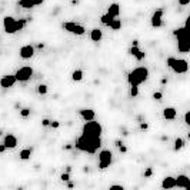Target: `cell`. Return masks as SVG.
Segmentation results:
<instances>
[{
    "label": "cell",
    "instance_id": "6da1fadb",
    "mask_svg": "<svg viewBox=\"0 0 190 190\" xmlns=\"http://www.w3.org/2000/svg\"><path fill=\"white\" fill-rule=\"evenodd\" d=\"M102 146V139L100 137H94V136H87V134H81L76 140V149L86 153H96Z\"/></svg>",
    "mask_w": 190,
    "mask_h": 190
},
{
    "label": "cell",
    "instance_id": "7a4b0ae2",
    "mask_svg": "<svg viewBox=\"0 0 190 190\" xmlns=\"http://www.w3.org/2000/svg\"><path fill=\"white\" fill-rule=\"evenodd\" d=\"M149 77V69L147 67H136L127 75V81L130 86H139L145 83Z\"/></svg>",
    "mask_w": 190,
    "mask_h": 190
},
{
    "label": "cell",
    "instance_id": "3957f363",
    "mask_svg": "<svg viewBox=\"0 0 190 190\" xmlns=\"http://www.w3.org/2000/svg\"><path fill=\"white\" fill-rule=\"evenodd\" d=\"M173 35L177 39V49L180 53H189L190 50V41H189V33L186 30V27H180L176 29L173 32Z\"/></svg>",
    "mask_w": 190,
    "mask_h": 190
},
{
    "label": "cell",
    "instance_id": "277c9868",
    "mask_svg": "<svg viewBox=\"0 0 190 190\" xmlns=\"http://www.w3.org/2000/svg\"><path fill=\"white\" fill-rule=\"evenodd\" d=\"M102 133H103V126L99 121H94V119L86 121L84 126H83V129H81V134H87V136L100 137Z\"/></svg>",
    "mask_w": 190,
    "mask_h": 190
},
{
    "label": "cell",
    "instance_id": "5b68a950",
    "mask_svg": "<svg viewBox=\"0 0 190 190\" xmlns=\"http://www.w3.org/2000/svg\"><path fill=\"white\" fill-rule=\"evenodd\" d=\"M166 64L174 72V73H186L187 69H189V64H187V60L185 59H174V57H167L166 60Z\"/></svg>",
    "mask_w": 190,
    "mask_h": 190
},
{
    "label": "cell",
    "instance_id": "8992f818",
    "mask_svg": "<svg viewBox=\"0 0 190 190\" xmlns=\"http://www.w3.org/2000/svg\"><path fill=\"white\" fill-rule=\"evenodd\" d=\"M112 159H113V154H112L110 150H102L99 153V169L100 170H106L110 166Z\"/></svg>",
    "mask_w": 190,
    "mask_h": 190
},
{
    "label": "cell",
    "instance_id": "52a82bcc",
    "mask_svg": "<svg viewBox=\"0 0 190 190\" xmlns=\"http://www.w3.org/2000/svg\"><path fill=\"white\" fill-rule=\"evenodd\" d=\"M62 27H63L66 32L73 33V35H76V36H81V35H84V32H86L84 26L77 24V23H73V22H66V23L62 24Z\"/></svg>",
    "mask_w": 190,
    "mask_h": 190
},
{
    "label": "cell",
    "instance_id": "ba28073f",
    "mask_svg": "<svg viewBox=\"0 0 190 190\" xmlns=\"http://www.w3.org/2000/svg\"><path fill=\"white\" fill-rule=\"evenodd\" d=\"M14 76H16V80L24 83V81L30 80V77L33 76V69L30 66H23L14 73Z\"/></svg>",
    "mask_w": 190,
    "mask_h": 190
},
{
    "label": "cell",
    "instance_id": "9c48e42d",
    "mask_svg": "<svg viewBox=\"0 0 190 190\" xmlns=\"http://www.w3.org/2000/svg\"><path fill=\"white\" fill-rule=\"evenodd\" d=\"M3 26H4V32L9 35H14L16 32H19L17 29V20L13 19L12 16H6L3 19Z\"/></svg>",
    "mask_w": 190,
    "mask_h": 190
},
{
    "label": "cell",
    "instance_id": "30bf717a",
    "mask_svg": "<svg viewBox=\"0 0 190 190\" xmlns=\"http://www.w3.org/2000/svg\"><path fill=\"white\" fill-rule=\"evenodd\" d=\"M19 54L22 59H32L35 56V47L32 44H26V46H22L20 50H19Z\"/></svg>",
    "mask_w": 190,
    "mask_h": 190
},
{
    "label": "cell",
    "instance_id": "8fae6325",
    "mask_svg": "<svg viewBox=\"0 0 190 190\" xmlns=\"http://www.w3.org/2000/svg\"><path fill=\"white\" fill-rule=\"evenodd\" d=\"M16 76L14 75H6L0 79V87L3 89H9V87H13L14 83H16Z\"/></svg>",
    "mask_w": 190,
    "mask_h": 190
},
{
    "label": "cell",
    "instance_id": "7c38bea8",
    "mask_svg": "<svg viewBox=\"0 0 190 190\" xmlns=\"http://www.w3.org/2000/svg\"><path fill=\"white\" fill-rule=\"evenodd\" d=\"M162 17H163V10H162V9H157V10L152 14V19H150V23H152L153 27H160V26L163 24Z\"/></svg>",
    "mask_w": 190,
    "mask_h": 190
},
{
    "label": "cell",
    "instance_id": "4fadbf2b",
    "mask_svg": "<svg viewBox=\"0 0 190 190\" xmlns=\"http://www.w3.org/2000/svg\"><path fill=\"white\" fill-rule=\"evenodd\" d=\"M3 145L6 146V149H14L17 146V137L14 134H6L4 140H3Z\"/></svg>",
    "mask_w": 190,
    "mask_h": 190
},
{
    "label": "cell",
    "instance_id": "5bb4252c",
    "mask_svg": "<svg viewBox=\"0 0 190 190\" xmlns=\"http://www.w3.org/2000/svg\"><path fill=\"white\" fill-rule=\"evenodd\" d=\"M129 53L137 60V62H142L145 57H146V53L145 52H142L140 49H139V46H132L130 47V50H129Z\"/></svg>",
    "mask_w": 190,
    "mask_h": 190
},
{
    "label": "cell",
    "instance_id": "9a60e30c",
    "mask_svg": "<svg viewBox=\"0 0 190 190\" xmlns=\"http://www.w3.org/2000/svg\"><path fill=\"white\" fill-rule=\"evenodd\" d=\"M189 177L186 174H179L176 177V187H182V189H189Z\"/></svg>",
    "mask_w": 190,
    "mask_h": 190
},
{
    "label": "cell",
    "instance_id": "2e32d148",
    "mask_svg": "<svg viewBox=\"0 0 190 190\" xmlns=\"http://www.w3.org/2000/svg\"><path fill=\"white\" fill-rule=\"evenodd\" d=\"M79 114H80V117L84 120V121H89V120H93L94 119V110L93 109H80L79 110Z\"/></svg>",
    "mask_w": 190,
    "mask_h": 190
},
{
    "label": "cell",
    "instance_id": "e0dca14e",
    "mask_svg": "<svg viewBox=\"0 0 190 190\" xmlns=\"http://www.w3.org/2000/svg\"><path fill=\"white\" fill-rule=\"evenodd\" d=\"M44 0H19V6H22L23 9H33L35 6L41 4Z\"/></svg>",
    "mask_w": 190,
    "mask_h": 190
},
{
    "label": "cell",
    "instance_id": "ac0fdd59",
    "mask_svg": "<svg viewBox=\"0 0 190 190\" xmlns=\"http://www.w3.org/2000/svg\"><path fill=\"white\" fill-rule=\"evenodd\" d=\"M162 187L163 189H173V187H176V179L172 177V176L164 177L163 182H162Z\"/></svg>",
    "mask_w": 190,
    "mask_h": 190
},
{
    "label": "cell",
    "instance_id": "d6986e66",
    "mask_svg": "<svg viewBox=\"0 0 190 190\" xmlns=\"http://www.w3.org/2000/svg\"><path fill=\"white\" fill-rule=\"evenodd\" d=\"M176 109L174 107H166L164 110H163V117L164 119H167V120H174L176 119Z\"/></svg>",
    "mask_w": 190,
    "mask_h": 190
},
{
    "label": "cell",
    "instance_id": "ffe728a7",
    "mask_svg": "<svg viewBox=\"0 0 190 190\" xmlns=\"http://www.w3.org/2000/svg\"><path fill=\"white\" fill-rule=\"evenodd\" d=\"M107 13L112 16V17H117L120 14V4L119 3H112L107 9Z\"/></svg>",
    "mask_w": 190,
    "mask_h": 190
},
{
    "label": "cell",
    "instance_id": "44dd1931",
    "mask_svg": "<svg viewBox=\"0 0 190 190\" xmlns=\"http://www.w3.org/2000/svg\"><path fill=\"white\" fill-rule=\"evenodd\" d=\"M102 37H103V33H102V30H100L99 27L92 29V32H90V39H92L93 41H100Z\"/></svg>",
    "mask_w": 190,
    "mask_h": 190
},
{
    "label": "cell",
    "instance_id": "7402d4cb",
    "mask_svg": "<svg viewBox=\"0 0 190 190\" xmlns=\"http://www.w3.org/2000/svg\"><path fill=\"white\" fill-rule=\"evenodd\" d=\"M109 27L112 29V30H120V27H121V20L120 19H113L112 22H110V24H109Z\"/></svg>",
    "mask_w": 190,
    "mask_h": 190
},
{
    "label": "cell",
    "instance_id": "603a6c76",
    "mask_svg": "<svg viewBox=\"0 0 190 190\" xmlns=\"http://www.w3.org/2000/svg\"><path fill=\"white\" fill-rule=\"evenodd\" d=\"M185 147V140L182 139V137H177L176 140H174V152H179V150H182Z\"/></svg>",
    "mask_w": 190,
    "mask_h": 190
},
{
    "label": "cell",
    "instance_id": "cb8c5ba5",
    "mask_svg": "<svg viewBox=\"0 0 190 190\" xmlns=\"http://www.w3.org/2000/svg\"><path fill=\"white\" fill-rule=\"evenodd\" d=\"M72 80H73V81H80V80H83V70L76 69V70L72 73Z\"/></svg>",
    "mask_w": 190,
    "mask_h": 190
},
{
    "label": "cell",
    "instance_id": "d4e9b609",
    "mask_svg": "<svg viewBox=\"0 0 190 190\" xmlns=\"http://www.w3.org/2000/svg\"><path fill=\"white\" fill-rule=\"evenodd\" d=\"M30 156H32V149H23L22 152L19 153V157L22 160H29Z\"/></svg>",
    "mask_w": 190,
    "mask_h": 190
},
{
    "label": "cell",
    "instance_id": "484cf974",
    "mask_svg": "<svg viewBox=\"0 0 190 190\" xmlns=\"http://www.w3.org/2000/svg\"><path fill=\"white\" fill-rule=\"evenodd\" d=\"M113 19H114V17H112V16H110L109 13H106V14H103V16L100 17V22H102L103 24H106V26H109V24H110V22H112Z\"/></svg>",
    "mask_w": 190,
    "mask_h": 190
},
{
    "label": "cell",
    "instance_id": "4316f807",
    "mask_svg": "<svg viewBox=\"0 0 190 190\" xmlns=\"http://www.w3.org/2000/svg\"><path fill=\"white\" fill-rule=\"evenodd\" d=\"M47 92H49V87H47L46 84H39L37 86V93L39 94H47Z\"/></svg>",
    "mask_w": 190,
    "mask_h": 190
},
{
    "label": "cell",
    "instance_id": "83f0119b",
    "mask_svg": "<svg viewBox=\"0 0 190 190\" xmlns=\"http://www.w3.org/2000/svg\"><path fill=\"white\" fill-rule=\"evenodd\" d=\"M130 96L137 97L139 96V86H130Z\"/></svg>",
    "mask_w": 190,
    "mask_h": 190
},
{
    "label": "cell",
    "instance_id": "f1b7e54d",
    "mask_svg": "<svg viewBox=\"0 0 190 190\" xmlns=\"http://www.w3.org/2000/svg\"><path fill=\"white\" fill-rule=\"evenodd\" d=\"M20 116H22V117H29V116H30V109H27V107L20 109Z\"/></svg>",
    "mask_w": 190,
    "mask_h": 190
},
{
    "label": "cell",
    "instance_id": "f546056e",
    "mask_svg": "<svg viewBox=\"0 0 190 190\" xmlns=\"http://www.w3.org/2000/svg\"><path fill=\"white\" fill-rule=\"evenodd\" d=\"M60 180H62V182H69V180H70V174H69L67 172L62 173V174H60Z\"/></svg>",
    "mask_w": 190,
    "mask_h": 190
},
{
    "label": "cell",
    "instance_id": "4dcf8cb0",
    "mask_svg": "<svg viewBox=\"0 0 190 190\" xmlns=\"http://www.w3.org/2000/svg\"><path fill=\"white\" fill-rule=\"evenodd\" d=\"M153 99L154 100H162L163 99V93L162 92H154L153 93Z\"/></svg>",
    "mask_w": 190,
    "mask_h": 190
},
{
    "label": "cell",
    "instance_id": "1f68e13d",
    "mask_svg": "<svg viewBox=\"0 0 190 190\" xmlns=\"http://www.w3.org/2000/svg\"><path fill=\"white\" fill-rule=\"evenodd\" d=\"M152 174H153V170H152V167H147V169L145 170V173H143V176H145V177H150Z\"/></svg>",
    "mask_w": 190,
    "mask_h": 190
},
{
    "label": "cell",
    "instance_id": "d6a6232c",
    "mask_svg": "<svg viewBox=\"0 0 190 190\" xmlns=\"http://www.w3.org/2000/svg\"><path fill=\"white\" fill-rule=\"evenodd\" d=\"M50 126H52L53 129H57V127L60 126V123H59L57 120H50Z\"/></svg>",
    "mask_w": 190,
    "mask_h": 190
},
{
    "label": "cell",
    "instance_id": "836d02e7",
    "mask_svg": "<svg viewBox=\"0 0 190 190\" xmlns=\"http://www.w3.org/2000/svg\"><path fill=\"white\" fill-rule=\"evenodd\" d=\"M185 123L189 126L190 124V113L189 112H186V114H185Z\"/></svg>",
    "mask_w": 190,
    "mask_h": 190
},
{
    "label": "cell",
    "instance_id": "e575fe53",
    "mask_svg": "<svg viewBox=\"0 0 190 190\" xmlns=\"http://www.w3.org/2000/svg\"><path fill=\"white\" fill-rule=\"evenodd\" d=\"M114 189L123 190V189H124V186H121V185H112V186H110V190H114Z\"/></svg>",
    "mask_w": 190,
    "mask_h": 190
},
{
    "label": "cell",
    "instance_id": "d590c367",
    "mask_svg": "<svg viewBox=\"0 0 190 190\" xmlns=\"http://www.w3.org/2000/svg\"><path fill=\"white\" fill-rule=\"evenodd\" d=\"M41 126H44V127L50 126V120H49V119H43V120H41Z\"/></svg>",
    "mask_w": 190,
    "mask_h": 190
},
{
    "label": "cell",
    "instance_id": "8d00e7d4",
    "mask_svg": "<svg viewBox=\"0 0 190 190\" xmlns=\"http://www.w3.org/2000/svg\"><path fill=\"white\" fill-rule=\"evenodd\" d=\"M147 129H149V124L145 123V121H142L140 123V130H147Z\"/></svg>",
    "mask_w": 190,
    "mask_h": 190
},
{
    "label": "cell",
    "instance_id": "74e56055",
    "mask_svg": "<svg viewBox=\"0 0 190 190\" xmlns=\"http://www.w3.org/2000/svg\"><path fill=\"white\" fill-rule=\"evenodd\" d=\"M119 150H120V153H126L127 152V147L124 145H121V146H119Z\"/></svg>",
    "mask_w": 190,
    "mask_h": 190
},
{
    "label": "cell",
    "instance_id": "f35d334b",
    "mask_svg": "<svg viewBox=\"0 0 190 190\" xmlns=\"http://www.w3.org/2000/svg\"><path fill=\"white\" fill-rule=\"evenodd\" d=\"M190 3V0H179V4H182V6H187Z\"/></svg>",
    "mask_w": 190,
    "mask_h": 190
},
{
    "label": "cell",
    "instance_id": "ab89813d",
    "mask_svg": "<svg viewBox=\"0 0 190 190\" xmlns=\"http://www.w3.org/2000/svg\"><path fill=\"white\" fill-rule=\"evenodd\" d=\"M3 152H6V146L1 143V145H0V153H3Z\"/></svg>",
    "mask_w": 190,
    "mask_h": 190
},
{
    "label": "cell",
    "instance_id": "60d3db41",
    "mask_svg": "<svg viewBox=\"0 0 190 190\" xmlns=\"http://www.w3.org/2000/svg\"><path fill=\"white\" fill-rule=\"evenodd\" d=\"M114 143H116V146H117V147H119V146H121V145H123V142H121V140H116V142H114Z\"/></svg>",
    "mask_w": 190,
    "mask_h": 190
},
{
    "label": "cell",
    "instance_id": "b9f144b4",
    "mask_svg": "<svg viewBox=\"0 0 190 190\" xmlns=\"http://www.w3.org/2000/svg\"><path fill=\"white\" fill-rule=\"evenodd\" d=\"M132 46H139V40H133L132 41Z\"/></svg>",
    "mask_w": 190,
    "mask_h": 190
},
{
    "label": "cell",
    "instance_id": "7bdbcfd3",
    "mask_svg": "<svg viewBox=\"0 0 190 190\" xmlns=\"http://www.w3.org/2000/svg\"><path fill=\"white\" fill-rule=\"evenodd\" d=\"M64 149H66V150H70V149H72V145H66Z\"/></svg>",
    "mask_w": 190,
    "mask_h": 190
},
{
    "label": "cell",
    "instance_id": "ee69618b",
    "mask_svg": "<svg viewBox=\"0 0 190 190\" xmlns=\"http://www.w3.org/2000/svg\"><path fill=\"white\" fill-rule=\"evenodd\" d=\"M66 172L70 173V172H72V166H67V167H66Z\"/></svg>",
    "mask_w": 190,
    "mask_h": 190
},
{
    "label": "cell",
    "instance_id": "f6af8a7d",
    "mask_svg": "<svg viewBox=\"0 0 190 190\" xmlns=\"http://www.w3.org/2000/svg\"><path fill=\"white\" fill-rule=\"evenodd\" d=\"M166 83H167V79H166V77H164V79H162V84H166Z\"/></svg>",
    "mask_w": 190,
    "mask_h": 190
},
{
    "label": "cell",
    "instance_id": "bcb514c9",
    "mask_svg": "<svg viewBox=\"0 0 190 190\" xmlns=\"http://www.w3.org/2000/svg\"><path fill=\"white\" fill-rule=\"evenodd\" d=\"M37 47H39V49H43V47H44V44H43V43H39Z\"/></svg>",
    "mask_w": 190,
    "mask_h": 190
}]
</instances>
